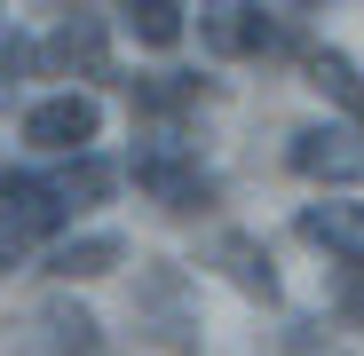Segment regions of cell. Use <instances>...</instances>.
Masks as SVG:
<instances>
[{
	"label": "cell",
	"instance_id": "cell-1",
	"mask_svg": "<svg viewBox=\"0 0 364 356\" xmlns=\"http://www.w3.org/2000/svg\"><path fill=\"white\" fill-rule=\"evenodd\" d=\"M135 333L159 340V348H182L198 333V293L174 261H143L135 269Z\"/></svg>",
	"mask_w": 364,
	"mask_h": 356
},
{
	"label": "cell",
	"instance_id": "cell-2",
	"mask_svg": "<svg viewBox=\"0 0 364 356\" xmlns=\"http://www.w3.org/2000/svg\"><path fill=\"white\" fill-rule=\"evenodd\" d=\"M135 190H143L151 206H166V214H206V206H214V174H206L191 151L151 143V151H135Z\"/></svg>",
	"mask_w": 364,
	"mask_h": 356
},
{
	"label": "cell",
	"instance_id": "cell-3",
	"mask_svg": "<svg viewBox=\"0 0 364 356\" xmlns=\"http://www.w3.org/2000/svg\"><path fill=\"white\" fill-rule=\"evenodd\" d=\"M95 127H103V111H95V95H40L32 111H24V143L32 151H55V158H80L87 143H95Z\"/></svg>",
	"mask_w": 364,
	"mask_h": 356
},
{
	"label": "cell",
	"instance_id": "cell-4",
	"mask_svg": "<svg viewBox=\"0 0 364 356\" xmlns=\"http://www.w3.org/2000/svg\"><path fill=\"white\" fill-rule=\"evenodd\" d=\"M40 64L64 72V80H111V32H103V16H95V9H72L64 24L48 32Z\"/></svg>",
	"mask_w": 364,
	"mask_h": 356
},
{
	"label": "cell",
	"instance_id": "cell-5",
	"mask_svg": "<svg viewBox=\"0 0 364 356\" xmlns=\"http://www.w3.org/2000/svg\"><path fill=\"white\" fill-rule=\"evenodd\" d=\"M206 261L246 293V301H262V309H277L285 301V285H277V261H269V246L262 237H246V230H214L206 237Z\"/></svg>",
	"mask_w": 364,
	"mask_h": 356
},
{
	"label": "cell",
	"instance_id": "cell-6",
	"mask_svg": "<svg viewBox=\"0 0 364 356\" xmlns=\"http://www.w3.org/2000/svg\"><path fill=\"white\" fill-rule=\"evenodd\" d=\"M285 166L301 174V183H364V135L348 127H301Z\"/></svg>",
	"mask_w": 364,
	"mask_h": 356
},
{
	"label": "cell",
	"instance_id": "cell-7",
	"mask_svg": "<svg viewBox=\"0 0 364 356\" xmlns=\"http://www.w3.org/2000/svg\"><path fill=\"white\" fill-rule=\"evenodd\" d=\"M0 230H9L16 246H32V237H55V230H64V206H55L48 174H0Z\"/></svg>",
	"mask_w": 364,
	"mask_h": 356
},
{
	"label": "cell",
	"instance_id": "cell-8",
	"mask_svg": "<svg viewBox=\"0 0 364 356\" xmlns=\"http://www.w3.org/2000/svg\"><path fill=\"white\" fill-rule=\"evenodd\" d=\"M32 356H95L103 348V325H95V309H80V301H64V293H48V301L32 309Z\"/></svg>",
	"mask_w": 364,
	"mask_h": 356
},
{
	"label": "cell",
	"instance_id": "cell-9",
	"mask_svg": "<svg viewBox=\"0 0 364 356\" xmlns=\"http://www.w3.org/2000/svg\"><path fill=\"white\" fill-rule=\"evenodd\" d=\"M301 237L325 254H341L348 269H364V206L356 198H325V206H301Z\"/></svg>",
	"mask_w": 364,
	"mask_h": 356
},
{
	"label": "cell",
	"instance_id": "cell-10",
	"mask_svg": "<svg viewBox=\"0 0 364 356\" xmlns=\"http://www.w3.org/2000/svg\"><path fill=\"white\" fill-rule=\"evenodd\" d=\"M119 261H127V237H111V230H87V237H64V246L48 254V277L80 285V277H111Z\"/></svg>",
	"mask_w": 364,
	"mask_h": 356
},
{
	"label": "cell",
	"instance_id": "cell-11",
	"mask_svg": "<svg viewBox=\"0 0 364 356\" xmlns=\"http://www.w3.org/2000/svg\"><path fill=\"white\" fill-rule=\"evenodd\" d=\"M309 87L348 111V135H364V72L348 64L341 48H317V55H309Z\"/></svg>",
	"mask_w": 364,
	"mask_h": 356
},
{
	"label": "cell",
	"instance_id": "cell-12",
	"mask_svg": "<svg viewBox=\"0 0 364 356\" xmlns=\"http://www.w3.org/2000/svg\"><path fill=\"white\" fill-rule=\"evenodd\" d=\"M48 190H55V206H64V214H87V206H103V198L119 190V166H103L95 151H80L64 174H48Z\"/></svg>",
	"mask_w": 364,
	"mask_h": 356
},
{
	"label": "cell",
	"instance_id": "cell-13",
	"mask_svg": "<svg viewBox=\"0 0 364 356\" xmlns=\"http://www.w3.org/2000/svg\"><path fill=\"white\" fill-rule=\"evenodd\" d=\"M127 95H135L143 119H174V111L206 103V80H191V72H151V80H127Z\"/></svg>",
	"mask_w": 364,
	"mask_h": 356
},
{
	"label": "cell",
	"instance_id": "cell-14",
	"mask_svg": "<svg viewBox=\"0 0 364 356\" xmlns=\"http://www.w3.org/2000/svg\"><path fill=\"white\" fill-rule=\"evenodd\" d=\"M182 16H191V9H174V0H135V9H127V24H135L143 48H182V32H191Z\"/></svg>",
	"mask_w": 364,
	"mask_h": 356
},
{
	"label": "cell",
	"instance_id": "cell-15",
	"mask_svg": "<svg viewBox=\"0 0 364 356\" xmlns=\"http://www.w3.org/2000/svg\"><path fill=\"white\" fill-rule=\"evenodd\" d=\"M333 309H341L348 325H364V269H348V277H341V293H333Z\"/></svg>",
	"mask_w": 364,
	"mask_h": 356
},
{
	"label": "cell",
	"instance_id": "cell-16",
	"mask_svg": "<svg viewBox=\"0 0 364 356\" xmlns=\"http://www.w3.org/2000/svg\"><path fill=\"white\" fill-rule=\"evenodd\" d=\"M24 64H32V48H24V40H0V80H16Z\"/></svg>",
	"mask_w": 364,
	"mask_h": 356
},
{
	"label": "cell",
	"instance_id": "cell-17",
	"mask_svg": "<svg viewBox=\"0 0 364 356\" xmlns=\"http://www.w3.org/2000/svg\"><path fill=\"white\" fill-rule=\"evenodd\" d=\"M0 269H16V237L9 230H0Z\"/></svg>",
	"mask_w": 364,
	"mask_h": 356
}]
</instances>
